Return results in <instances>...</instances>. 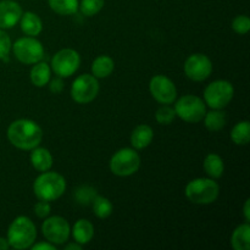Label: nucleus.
Masks as SVG:
<instances>
[{
  "mask_svg": "<svg viewBox=\"0 0 250 250\" xmlns=\"http://www.w3.org/2000/svg\"><path fill=\"white\" fill-rule=\"evenodd\" d=\"M11 39H10L9 34L0 28V60H4L7 58L10 50H11Z\"/></svg>",
  "mask_w": 250,
  "mask_h": 250,
  "instance_id": "nucleus-31",
  "label": "nucleus"
},
{
  "mask_svg": "<svg viewBox=\"0 0 250 250\" xmlns=\"http://www.w3.org/2000/svg\"><path fill=\"white\" fill-rule=\"evenodd\" d=\"M10 248V244L7 238H4V237H0V250H7Z\"/></svg>",
  "mask_w": 250,
  "mask_h": 250,
  "instance_id": "nucleus-36",
  "label": "nucleus"
},
{
  "mask_svg": "<svg viewBox=\"0 0 250 250\" xmlns=\"http://www.w3.org/2000/svg\"><path fill=\"white\" fill-rule=\"evenodd\" d=\"M21 22V29L26 36L29 37H37L41 34L42 29H43V23H42L41 17L37 14L32 11L23 12L20 19Z\"/></svg>",
  "mask_w": 250,
  "mask_h": 250,
  "instance_id": "nucleus-17",
  "label": "nucleus"
},
{
  "mask_svg": "<svg viewBox=\"0 0 250 250\" xmlns=\"http://www.w3.org/2000/svg\"><path fill=\"white\" fill-rule=\"evenodd\" d=\"M232 28L236 33L246 34L248 33L250 29V20L246 15H239L232 22Z\"/></svg>",
  "mask_w": 250,
  "mask_h": 250,
  "instance_id": "nucleus-29",
  "label": "nucleus"
},
{
  "mask_svg": "<svg viewBox=\"0 0 250 250\" xmlns=\"http://www.w3.org/2000/svg\"><path fill=\"white\" fill-rule=\"evenodd\" d=\"M33 250H55V244L53 243H38V244H34V246L31 247Z\"/></svg>",
  "mask_w": 250,
  "mask_h": 250,
  "instance_id": "nucleus-34",
  "label": "nucleus"
},
{
  "mask_svg": "<svg viewBox=\"0 0 250 250\" xmlns=\"http://www.w3.org/2000/svg\"><path fill=\"white\" fill-rule=\"evenodd\" d=\"M105 5V0H81L78 9L84 16L92 17L99 14Z\"/></svg>",
  "mask_w": 250,
  "mask_h": 250,
  "instance_id": "nucleus-27",
  "label": "nucleus"
},
{
  "mask_svg": "<svg viewBox=\"0 0 250 250\" xmlns=\"http://www.w3.org/2000/svg\"><path fill=\"white\" fill-rule=\"evenodd\" d=\"M203 166H204L205 173H207L210 178H212V180L220 178L222 175H224V171H225L224 160H222L221 156L217 155V154L211 153L209 154V155H207Z\"/></svg>",
  "mask_w": 250,
  "mask_h": 250,
  "instance_id": "nucleus-20",
  "label": "nucleus"
},
{
  "mask_svg": "<svg viewBox=\"0 0 250 250\" xmlns=\"http://www.w3.org/2000/svg\"><path fill=\"white\" fill-rule=\"evenodd\" d=\"M72 236L75 242H77L81 246L88 244L93 239V236H94V226L88 220L80 219L73 225Z\"/></svg>",
  "mask_w": 250,
  "mask_h": 250,
  "instance_id": "nucleus-16",
  "label": "nucleus"
},
{
  "mask_svg": "<svg viewBox=\"0 0 250 250\" xmlns=\"http://www.w3.org/2000/svg\"><path fill=\"white\" fill-rule=\"evenodd\" d=\"M42 233L48 242L53 244H63L68 241L71 229L68 222L61 216L45 217L42 225Z\"/></svg>",
  "mask_w": 250,
  "mask_h": 250,
  "instance_id": "nucleus-11",
  "label": "nucleus"
},
{
  "mask_svg": "<svg viewBox=\"0 0 250 250\" xmlns=\"http://www.w3.org/2000/svg\"><path fill=\"white\" fill-rule=\"evenodd\" d=\"M231 139L237 146H247L250 142V124L249 121H241L232 128Z\"/></svg>",
  "mask_w": 250,
  "mask_h": 250,
  "instance_id": "nucleus-25",
  "label": "nucleus"
},
{
  "mask_svg": "<svg viewBox=\"0 0 250 250\" xmlns=\"http://www.w3.org/2000/svg\"><path fill=\"white\" fill-rule=\"evenodd\" d=\"M6 238L10 248L17 250L31 248L37 238L36 225L29 217H16L9 226Z\"/></svg>",
  "mask_w": 250,
  "mask_h": 250,
  "instance_id": "nucleus-2",
  "label": "nucleus"
},
{
  "mask_svg": "<svg viewBox=\"0 0 250 250\" xmlns=\"http://www.w3.org/2000/svg\"><path fill=\"white\" fill-rule=\"evenodd\" d=\"M63 88V82L62 80H61V77L55 78V80H53L50 82V90L53 93H55V94H58V93H60L61 90H62Z\"/></svg>",
  "mask_w": 250,
  "mask_h": 250,
  "instance_id": "nucleus-33",
  "label": "nucleus"
},
{
  "mask_svg": "<svg viewBox=\"0 0 250 250\" xmlns=\"http://www.w3.org/2000/svg\"><path fill=\"white\" fill-rule=\"evenodd\" d=\"M149 90L154 99L160 104H171L177 98L175 83L164 75H156L149 82Z\"/></svg>",
  "mask_w": 250,
  "mask_h": 250,
  "instance_id": "nucleus-12",
  "label": "nucleus"
},
{
  "mask_svg": "<svg viewBox=\"0 0 250 250\" xmlns=\"http://www.w3.org/2000/svg\"><path fill=\"white\" fill-rule=\"evenodd\" d=\"M48 4L54 12L62 16H68L77 12L78 0H48Z\"/></svg>",
  "mask_w": 250,
  "mask_h": 250,
  "instance_id": "nucleus-24",
  "label": "nucleus"
},
{
  "mask_svg": "<svg viewBox=\"0 0 250 250\" xmlns=\"http://www.w3.org/2000/svg\"><path fill=\"white\" fill-rule=\"evenodd\" d=\"M51 211V207L49 202H44V200H39L36 205H34V214L39 217V219H45L49 216Z\"/></svg>",
  "mask_w": 250,
  "mask_h": 250,
  "instance_id": "nucleus-32",
  "label": "nucleus"
},
{
  "mask_svg": "<svg viewBox=\"0 0 250 250\" xmlns=\"http://www.w3.org/2000/svg\"><path fill=\"white\" fill-rule=\"evenodd\" d=\"M115 68V62L110 56L100 55L93 61L92 75L97 78H106L112 73Z\"/></svg>",
  "mask_w": 250,
  "mask_h": 250,
  "instance_id": "nucleus-21",
  "label": "nucleus"
},
{
  "mask_svg": "<svg viewBox=\"0 0 250 250\" xmlns=\"http://www.w3.org/2000/svg\"><path fill=\"white\" fill-rule=\"evenodd\" d=\"M10 143L21 150H32L41 144L43 131L37 122L20 119L11 122L6 132Z\"/></svg>",
  "mask_w": 250,
  "mask_h": 250,
  "instance_id": "nucleus-1",
  "label": "nucleus"
},
{
  "mask_svg": "<svg viewBox=\"0 0 250 250\" xmlns=\"http://www.w3.org/2000/svg\"><path fill=\"white\" fill-rule=\"evenodd\" d=\"M232 247L234 250H249L250 249V226L249 222L239 225L232 233Z\"/></svg>",
  "mask_w": 250,
  "mask_h": 250,
  "instance_id": "nucleus-19",
  "label": "nucleus"
},
{
  "mask_svg": "<svg viewBox=\"0 0 250 250\" xmlns=\"http://www.w3.org/2000/svg\"><path fill=\"white\" fill-rule=\"evenodd\" d=\"M95 189L84 186V187L78 188L77 192H76V199L78 200V203L81 204H89L93 202V199L95 198Z\"/></svg>",
  "mask_w": 250,
  "mask_h": 250,
  "instance_id": "nucleus-30",
  "label": "nucleus"
},
{
  "mask_svg": "<svg viewBox=\"0 0 250 250\" xmlns=\"http://www.w3.org/2000/svg\"><path fill=\"white\" fill-rule=\"evenodd\" d=\"M81 65V56L75 49H62L51 59V70L59 77L72 76Z\"/></svg>",
  "mask_w": 250,
  "mask_h": 250,
  "instance_id": "nucleus-10",
  "label": "nucleus"
},
{
  "mask_svg": "<svg viewBox=\"0 0 250 250\" xmlns=\"http://www.w3.org/2000/svg\"><path fill=\"white\" fill-rule=\"evenodd\" d=\"M99 82L93 75H81L71 85V98L78 104H88L97 98L99 93Z\"/></svg>",
  "mask_w": 250,
  "mask_h": 250,
  "instance_id": "nucleus-9",
  "label": "nucleus"
},
{
  "mask_svg": "<svg viewBox=\"0 0 250 250\" xmlns=\"http://www.w3.org/2000/svg\"><path fill=\"white\" fill-rule=\"evenodd\" d=\"M14 55L17 60L26 65H33L39 62L44 56V48L36 37H23L12 44Z\"/></svg>",
  "mask_w": 250,
  "mask_h": 250,
  "instance_id": "nucleus-8",
  "label": "nucleus"
},
{
  "mask_svg": "<svg viewBox=\"0 0 250 250\" xmlns=\"http://www.w3.org/2000/svg\"><path fill=\"white\" fill-rule=\"evenodd\" d=\"M176 116L189 124H197L204 119L207 114V104L202 98L193 94L183 95L175 104Z\"/></svg>",
  "mask_w": 250,
  "mask_h": 250,
  "instance_id": "nucleus-6",
  "label": "nucleus"
},
{
  "mask_svg": "<svg viewBox=\"0 0 250 250\" xmlns=\"http://www.w3.org/2000/svg\"><path fill=\"white\" fill-rule=\"evenodd\" d=\"M243 214H244V219H246V222L250 221V199L246 200V204H244L243 208Z\"/></svg>",
  "mask_w": 250,
  "mask_h": 250,
  "instance_id": "nucleus-35",
  "label": "nucleus"
},
{
  "mask_svg": "<svg viewBox=\"0 0 250 250\" xmlns=\"http://www.w3.org/2000/svg\"><path fill=\"white\" fill-rule=\"evenodd\" d=\"M92 207L93 212L99 219H107L112 214V210H114L112 203L107 198L102 197V195H95L92 202Z\"/></svg>",
  "mask_w": 250,
  "mask_h": 250,
  "instance_id": "nucleus-26",
  "label": "nucleus"
},
{
  "mask_svg": "<svg viewBox=\"0 0 250 250\" xmlns=\"http://www.w3.org/2000/svg\"><path fill=\"white\" fill-rule=\"evenodd\" d=\"M234 95V88L231 82L217 80L210 83L204 90V103L211 109H224L231 103Z\"/></svg>",
  "mask_w": 250,
  "mask_h": 250,
  "instance_id": "nucleus-7",
  "label": "nucleus"
},
{
  "mask_svg": "<svg viewBox=\"0 0 250 250\" xmlns=\"http://www.w3.org/2000/svg\"><path fill=\"white\" fill-rule=\"evenodd\" d=\"M141 167V156L133 148H122L110 159V170L119 177L134 175Z\"/></svg>",
  "mask_w": 250,
  "mask_h": 250,
  "instance_id": "nucleus-5",
  "label": "nucleus"
},
{
  "mask_svg": "<svg viewBox=\"0 0 250 250\" xmlns=\"http://www.w3.org/2000/svg\"><path fill=\"white\" fill-rule=\"evenodd\" d=\"M51 76V68L48 63L45 62H36V65L32 67L29 77H31V82L33 83L36 87H44L49 83Z\"/></svg>",
  "mask_w": 250,
  "mask_h": 250,
  "instance_id": "nucleus-22",
  "label": "nucleus"
},
{
  "mask_svg": "<svg viewBox=\"0 0 250 250\" xmlns=\"http://www.w3.org/2000/svg\"><path fill=\"white\" fill-rule=\"evenodd\" d=\"M154 138V131L148 125H139L133 129L131 134V144L133 149L141 150L146 148Z\"/></svg>",
  "mask_w": 250,
  "mask_h": 250,
  "instance_id": "nucleus-15",
  "label": "nucleus"
},
{
  "mask_svg": "<svg viewBox=\"0 0 250 250\" xmlns=\"http://www.w3.org/2000/svg\"><path fill=\"white\" fill-rule=\"evenodd\" d=\"M212 72V62L204 54H193L186 60L185 73L189 80L202 82L209 78Z\"/></svg>",
  "mask_w": 250,
  "mask_h": 250,
  "instance_id": "nucleus-13",
  "label": "nucleus"
},
{
  "mask_svg": "<svg viewBox=\"0 0 250 250\" xmlns=\"http://www.w3.org/2000/svg\"><path fill=\"white\" fill-rule=\"evenodd\" d=\"M22 7L15 0H0V28H12L21 19Z\"/></svg>",
  "mask_w": 250,
  "mask_h": 250,
  "instance_id": "nucleus-14",
  "label": "nucleus"
},
{
  "mask_svg": "<svg viewBox=\"0 0 250 250\" xmlns=\"http://www.w3.org/2000/svg\"><path fill=\"white\" fill-rule=\"evenodd\" d=\"M176 119L175 109L165 104L164 106L159 107L155 112V120L160 125H170Z\"/></svg>",
  "mask_w": 250,
  "mask_h": 250,
  "instance_id": "nucleus-28",
  "label": "nucleus"
},
{
  "mask_svg": "<svg viewBox=\"0 0 250 250\" xmlns=\"http://www.w3.org/2000/svg\"><path fill=\"white\" fill-rule=\"evenodd\" d=\"M66 190V180L58 172H45L36 178L33 192L39 200L54 202L59 199Z\"/></svg>",
  "mask_w": 250,
  "mask_h": 250,
  "instance_id": "nucleus-3",
  "label": "nucleus"
},
{
  "mask_svg": "<svg viewBox=\"0 0 250 250\" xmlns=\"http://www.w3.org/2000/svg\"><path fill=\"white\" fill-rule=\"evenodd\" d=\"M204 125L210 132H217L227 124V116L222 109H212L204 116Z\"/></svg>",
  "mask_w": 250,
  "mask_h": 250,
  "instance_id": "nucleus-23",
  "label": "nucleus"
},
{
  "mask_svg": "<svg viewBox=\"0 0 250 250\" xmlns=\"http://www.w3.org/2000/svg\"><path fill=\"white\" fill-rule=\"evenodd\" d=\"M185 193L193 204L208 205L219 198L220 186L212 178H195L186 186Z\"/></svg>",
  "mask_w": 250,
  "mask_h": 250,
  "instance_id": "nucleus-4",
  "label": "nucleus"
},
{
  "mask_svg": "<svg viewBox=\"0 0 250 250\" xmlns=\"http://www.w3.org/2000/svg\"><path fill=\"white\" fill-rule=\"evenodd\" d=\"M31 164L37 171L45 172V171L50 170L53 166V155L48 149L36 146L34 149H32Z\"/></svg>",
  "mask_w": 250,
  "mask_h": 250,
  "instance_id": "nucleus-18",
  "label": "nucleus"
},
{
  "mask_svg": "<svg viewBox=\"0 0 250 250\" xmlns=\"http://www.w3.org/2000/svg\"><path fill=\"white\" fill-rule=\"evenodd\" d=\"M66 250H81L82 249V246L81 244H78L77 242H75V243H71V244H67V246L65 247Z\"/></svg>",
  "mask_w": 250,
  "mask_h": 250,
  "instance_id": "nucleus-37",
  "label": "nucleus"
}]
</instances>
